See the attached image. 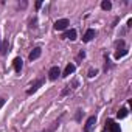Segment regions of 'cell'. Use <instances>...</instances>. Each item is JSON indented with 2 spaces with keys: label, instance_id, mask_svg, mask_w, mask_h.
I'll list each match as a JSON object with an SVG mask.
<instances>
[{
  "label": "cell",
  "instance_id": "19",
  "mask_svg": "<svg viewBox=\"0 0 132 132\" xmlns=\"http://www.w3.org/2000/svg\"><path fill=\"white\" fill-rule=\"evenodd\" d=\"M36 23H37V20H36V19H33V20H31V27H33V28H36V27H37Z\"/></svg>",
  "mask_w": 132,
  "mask_h": 132
},
{
  "label": "cell",
  "instance_id": "6",
  "mask_svg": "<svg viewBox=\"0 0 132 132\" xmlns=\"http://www.w3.org/2000/svg\"><path fill=\"white\" fill-rule=\"evenodd\" d=\"M40 54H42V48H39V47H36V48H33V51L30 53V61H36V59H39L40 57Z\"/></svg>",
  "mask_w": 132,
  "mask_h": 132
},
{
  "label": "cell",
  "instance_id": "12",
  "mask_svg": "<svg viewBox=\"0 0 132 132\" xmlns=\"http://www.w3.org/2000/svg\"><path fill=\"white\" fill-rule=\"evenodd\" d=\"M101 8L104 11H109L112 8V2H110V0H103V2H101Z\"/></svg>",
  "mask_w": 132,
  "mask_h": 132
},
{
  "label": "cell",
  "instance_id": "14",
  "mask_svg": "<svg viewBox=\"0 0 132 132\" xmlns=\"http://www.w3.org/2000/svg\"><path fill=\"white\" fill-rule=\"evenodd\" d=\"M127 54V50L126 48H121V51H117L115 53V59H120V57H123V56H126Z\"/></svg>",
  "mask_w": 132,
  "mask_h": 132
},
{
  "label": "cell",
  "instance_id": "1",
  "mask_svg": "<svg viewBox=\"0 0 132 132\" xmlns=\"http://www.w3.org/2000/svg\"><path fill=\"white\" fill-rule=\"evenodd\" d=\"M44 84V79L42 78H39V79H36L34 82H31V86H30V89L27 90V95H33L34 92H37V89L40 87Z\"/></svg>",
  "mask_w": 132,
  "mask_h": 132
},
{
  "label": "cell",
  "instance_id": "2",
  "mask_svg": "<svg viewBox=\"0 0 132 132\" xmlns=\"http://www.w3.org/2000/svg\"><path fill=\"white\" fill-rule=\"evenodd\" d=\"M59 76H61V69L57 67V65H53V67L48 70V78H50L51 81H56Z\"/></svg>",
  "mask_w": 132,
  "mask_h": 132
},
{
  "label": "cell",
  "instance_id": "13",
  "mask_svg": "<svg viewBox=\"0 0 132 132\" xmlns=\"http://www.w3.org/2000/svg\"><path fill=\"white\" fill-rule=\"evenodd\" d=\"M117 117H118L120 120H121V118H126V117H127V109H126V107H121V109L118 110Z\"/></svg>",
  "mask_w": 132,
  "mask_h": 132
},
{
  "label": "cell",
  "instance_id": "7",
  "mask_svg": "<svg viewBox=\"0 0 132 132\" xmlns=\"http://www.w3.org/2000/svg\"><path fill=\"white\" fill-rule=\"evenodd\" d=\"M107 129H109V132H121L120 124H117V123H115V121H112V120H109V121H107Z\"/></svg>",
  "mask_w": 132,
  "mask_h": 132
},
{
  "label": "cell",
  "instance_id": "22",
  "mask_svg": "<svg viewBox=\"0 0 132 132\" xmlns=\"http://www.w3.org/2000/svg\"><path fill=\"white\" fill-rule=\"evenodd\" d=\"M0 44H2V42H0Z\"/></svg>",
  "mask_w": 132,
  "mask_h": 132
},
{
  "label": "cell",
  "instance_id": "11",
  "mask_svg": "<svg viewBox=\"0 0 132 132\" xmlns=\"http://www.w3.org/2000/svg\"><path fill=\"white\" fill-rule=\"evenodd\" d=\"M8 47H10V42H8V39H5L2 44H0V54H6L8 53Z\"/></svg>",
  "mask_w": 132,
  "mask_h": 132
},
{
  "label": "cell",
  "instance_id": "18",
  "mask_svg": "<svg viewBox=\"0 0 132 132\" xmlns=\"http://www.w3.org/2000/svg\"><path fill=\"white\" fill-rule=\"evenodd\" d=\"M5 106V98H0V109Z\"/></svg>",
  "mask_w": 132,
  "mask_h": 132
},
{
  "label": "cell",
  "instance_id": "21",
  "mask_svg": "<svg viewBox=\"0 0 132 132\" xmlns=\"http://www.w3.org/2000/svg\"><path fill=\"white\" fill-rule=\"evenodd\" d=\"M40 6H42V2H40V0H39V2H36V8H37V10H39V8H40Z\"/></svg>",
  "mask_w": 132,
  "mask_h": 132
},
{
  "label": "cell",
  "instance_id": "9",
  "mask_svg": "<svg viewBox=\"0 0 132 132\" xmlns=\"http://www.w3.org/2000/svg\"><path fill=\"white\" fill-rule=\"evenodd\" d=\"M13 65H14L16 73H20V70H22V67H23V61H22L20 57H16V59H14V62H13Z\"/></svg>",
  "mask_w": 132,
  "mask_h": 132
},
{
  "label": "cell",
  "instance_id": "5",
  "mask_svg": "<svg viewBox=\"0 0 132 132\" xmlns=\"http://www.w3.org/2000/svg\"><path fill=\"white\" fill-rule=\"evenodd\" d=\"M75 69H76V67H75V64H67V67L64 69V72L61 73V76H64V78L70 76V75H72V73L75 72Z\"/></svg>",
  "mask_w": 132,
  "mask_h": 132
},
{
  "label": "cell",
  "instance_id": "15",
  "mask_svg": "<svg viewBox=\"0 0 132 132\" xmlns=\"http://www.w3.org/2000/svg\"><path fill=\"white\" fill-rule=\"evenodd\" d=\"M70 92H72V87H70V86H67V87H65V89L61 92V95H62V96H65V95H69Z\"/></svg>",
  "mask_w": 132,
  "mask_h": 132
},
{
  "label": "cell",
  "instance_id": "3",
  "mask_svg": "<svg viewBox=\"0 0 132 132\" xmlns=\"http://www.w3.org/2000/svg\"><path fill=\"white\" fill-rule=\"evenodd\" d=\"M70 25V22H69V19H59V20H56L54 22V30H57V31H62V30H65Z\"/></svg>",
  "mask_w": 132,
  "mask_h": 132
},
{
  "label": "cell",
  "instance_id": "8",
  "mask_svg": "<svg viewBox=\"0 0 132 132\" xmlns=\"http://www.w3.org/2000/svg\"><path fill=\"white\" fill-rule=\"evenodd\" d=\"M95 34H96V33H95V30H93V28H89V30L84 33V37H82V40H84V42H90V40L95 37Z\"/></svg>",
  "mask_w": 132,
  "mask_h": 132
},
{
  "label": "cell",
  "instance_id": "10",
  "mask_svg": "<svg viewBox=\"0 0 132 132\" xmlns=\"http://www.w3.org/2000/svg\"><path fill=\"white\" fill-rule=\"evenodd\" d=\"M62 37H64V39H70V40H75V39H76V30H69V31H65Z\"/></svg>",
  "mask_w": 132,
  "mask_h": 132
},
{
  "label": "cell",
  "instance_id": "16",
  "mask_svg": "<svg viewBox=\"0 0 132 132\" xmlns=\"http://www.w3.org/2000/svg\"><path fill=\"white\" fill-rule=\"evenodd\" d=\"M96 73H98V70H96V69H95V70H93V69H90L87 75H89V78H93V76H96Z\"/></svg>",
  "mask_w": 132,
  "mask_h": 132
},
{
  "label": "cell",
  "instance_id": "4",
  "mask_svg": "<svg viewBox=\"0 0 132 132\" xmlns=\"http://www.w3.org/2000/svg\"><path fill=\"white\" fill-rule=\"evenodd\" d=\"M95 123H96V117H89V120L86 121V126H84V132H90L93 129Z\"/></svg>",
  "mask_w": 132,
  "mask_h": 132
},
{
  "label": "cell",
  "instance_id": "20",
  "mask_svg": "<svg viewBox=\"0 0 132 132\" xmlns=\"http://www.w3.org/2000/svg\"><path fill=\"white\" fill-rule=\"evenodd\" d=\"M78 57H79V59H84V57H86V53H84V51H81V53L78 54Z\"/></svg>",
  "mask_w": 132,
  "mask_h": 132
},
{
  "label": "cell",
  "instance_id": "17",
  "mask_svg": "<svg viewBox=\"0 0 132 132\" xmlns=\"http://www.w3.org/2000/svg\"><path fill=\"white\" fill-rule=\"evenodd\" d=\"M81 113H82V112H81V110H78V113L75 115V120H76V121H79V120H81Z\"/></svg>",
  "mask_w": 132,
  "mask_h": 132
}]
</instances>
